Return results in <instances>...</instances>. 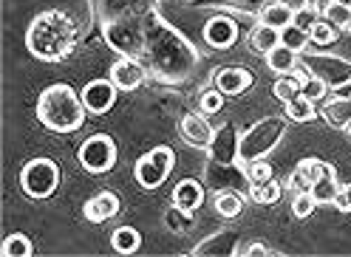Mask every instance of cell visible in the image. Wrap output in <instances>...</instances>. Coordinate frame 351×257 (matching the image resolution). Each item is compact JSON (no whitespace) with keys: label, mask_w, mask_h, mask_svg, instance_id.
I'll return each instance as SVG.
<instances>
[{"label":"cell","mask_w":351,"mask_h":257,"mask_svg":"<svg viewBox=\"0 0 351 257\" xmlns=\"http://www.w3.org/2000/svg\"><path fill=\"white\" fill-rule=\"evenodd\" d=\"M272 94H275V99H280L283 105H287L289 99H295L298 94H300V85L295 82V77H289V74H283L275 85H272Z\"/></svg>","instance_id":"8d00e7d4"},{"label":"cell","mask_w":351,"mask_h":257,"mask_svg":"<svg viewBox=\"0 0 351 257\" xmlns=\"http://www.w3.org/2000/svg\"><path fill=\"white\" fill-rule=\"evenodd\" d=\"M142 31H145L142 57H145V66L153 71V77L165 82L187 79L190 71L195 68V59H199L187 37H182L173 26H167L156 9H147L142 14Z\"/></svg>","instance_id":"6da1fadb"},{"label":"cell","mask_w":351,"mask_h":257,"mask_svg":"<svg viewBox=\"0 0 351 257\" xmlns=\"http://www.w3.org/2000/svg\"><path fill=\"white\" fill-rule=\"evenodd\" d=\"M117 94H119V88L114 85V79L108 77V79H91L82 88V105H85V111L88 113H94V116H102V113H108L117 105Z\"/></svg>","instance_id":"7c38bea8"},{"label":"cell","mask_w":351,"mask_h":257,"mask_svg":"<svg viewBox=\"0 0 351 257\" xmlns=\"http://www.w3.org/2000/svg\"><path fill=\"white\" fill-rule=\"evenodd\" d=\"M335 206H337L340 212H351V184L340 187V192H337V198H335Z\"/></svg>","instance_id":"b9f144b4"},{"label":"cell","mask_w":351,"mask_h":257,"mask_svg":"<svg viewBox=\"0 0 351 257\" xmlns=\"http://www.w3.org/2000/svg\"><path fill=\"white\" fill-rule=\"evenodd\" d=\"M204 181L213 192H241V195H250V178H247V164L238 161V164H213L207 161L204 167Z\"/></svg>","instance_id":"30bf717a"},{"label":"cell","mask_w":351,"mask_h":257,"mask_svg":"<svg viewBox=\"0 0 351 257\" xmlns=\"http://www.w3.org/2000/svg\"><path fill=\"white\" fill-rule=\"evenodd\" d=\"M238 243H235V234L221 229V232H215L213 238L202 241L199 246H193V254H235Z\"/></svg>","instance_id":"7402d4cb"},{"label":"cell","mask_w":351,"mask_h":257,"mask_svg":"<svg viewBox=\"0 0 351 257\" xmlns=\"http://www.w3.org/2000/svg\"><path fill=\"white\" fill-rule=\"evenodd\" d=\"M105 40L108 46L117 49L125 57H142L145 49V31H142V14L139 17H117L105 23Z\"/></svg>","instance_id":"ba28073f"},{"label":"cell","mask_w":351,"mask_h":257,"mask_svg":"<svg viewBox=\"0 0 351 257\" xmlns=\"http://www.w3.org/2000/svg\"><path fill=\"white\" fill-rule=\"evenodd\" d=\"M258 20L272 26V29H278V31H283L287 26L295 23V9L287 3V0H269V3H263Z\"/></svg>","instance_id":"ffe728a7"},{"label":"cell","mask_w":351,"mask_h":257,"mask_svg":"<svg viewBox=\"0 0 351 257\" xmlns=\"http://www.w3.org/2000/svg\"><path fill=\"white\" fill-rule=\"evenodd\" d=\"M111 79L119 91H136L139 85L147 79V66L136 57H119L111 66Z\"/></svg>","instance_id":"5bb4252c"},{"label":"cell","mask_w":351,"mask_h":257,"mask_svg":"<svg viewBox=\"0 0 351 257\" xmlns=\"http://www.w3.org/2000/svg\"><path fill=\"white\" fill-rule=\"evenodd\" d=\"M328 3V0H303V6H309V9H317V12H323V6Z\"/></svg>","instance_id":"ee69618b"},{"label":"cell","mask_w":351,"mask_h":257,"mask_svg":"<svg viewBox=\"0 0 351 257\" xmlns=\"http://www.w3.org/2000/svg\"><path fill=\"white\" fill-rule=\"evenodd\" d=\"M57 184H60V167L46 156L26 161L23 170H20V189H23V195H29L32 201L51 198L57 192Z\"/></svg>","instance_id":"5b68a950"},{"label":"cell","mask_w":351,"mask_h":257,"mask_svg":"<svg viewBox=\"0 0 351 257\" xmlns=\"http://www.w3.org/2000/svg\"><path fill=\"white\" fill-rule=\"evenodd\" d=\"M280 195H283V187H280L275 178L250 187V198H252L255 204H261V206H272V204H278Z\"/></svg>","instance_id":"83f0119b"},{"label":"cell","mask_w":351,"mask_h":257,"mask_svg":"<svg viewBox=\"0 0 351 257\" xmlns=\"http://www.w3.org/2000/svg\"><path fill=\"white\" fill-rule=\"evenodd\" d=\"M77 159H80L85 173L102 176V173H108V170L117 164V141L108 133H94V136H88L80 144Z\"/></svg>","instance_id":"9c48e42d"},{"label":"cell","mask_w":351,"mask_h":257,"mask_svg":"<svg viewBox=\"0 0 351 257\" xmlns=\"http://www.w3.org/2000/svg\"><path fill=\"white\" fill-rule=\"evenodd\" d=\"M82 96L69 82H54L37 99V122L51 133H77L85 124Z\"/></svg>","instance_id":"3957f363"},{"label":"cell","mask_w":351,"mask_h":257,"mask_svg":"<svg viewBox=\"0 0 351 257\" xmlns=\"http://www.w3.org/2000/svg\"><path fill=\"white\" fill-rule=\"evenodd\" d=\"M235 254H269V249L263 243H247V246H238Z\"/></svg>","instance_id":"7bdbcfd3"},{"label":"cell","mask_w":351,"mask_h":257,"mask_svg":"<svg viewBox=\"0 0 351 257\" xmlns=\"http://www.w3.org/2000/svg\"><path fill=\"white\" fill-rule=\"evenodd\" d=\"M111 246H114V252H119V254H134V252H139V246H142V234H139V229H134V226H119V229L111 232Z\"/></svg>","instance_id":"484cf974"},{"label":"cell","mask_w":351,"mask_h":257,"mask_svg":"<svg viewBox=\"0 0 351 257\" xmlns=\"http://www.w3.org/2000/svg\"><path fill=\"white\" fill-rule=\"evenodd\" d=\"M250 46L255 51H261V54H269L275 46H280V31L258 20V26L250 31Z\"/></svg>","instance_id":"cb8c5ba5"},{"label":"cell","mask_w":351,"mask_h":257,"mask_svg":"<svg viewBox=\"0 0 351 257\" xmlns=\"http://www.w3.org/2000/svg\"><path fill=\"white\" fill-rule=\"evenodd\" d=\"M244 198H247V195H241V192L224 189V192H215L213 206H215V212H218V215H221L224 221H235L241 212H244Z\"/></svg>","instance_id":"603a6c76"},{"label":"cell","mask_w":351,"mask_h":257,"mask_svg":"<svg viewBox=\"0 0 351 257\" xmlns=\"http://www.w3.org/2000/svg\"><path fill=\"white\" fill-rule=\"evenodd\" d=\"M315 113H317L315 102H312V99H306L303 94H298L295 99H289L287 105H283V116H287L289 122H298V124L312 122V119H315Z\"/></svg>","instance_id":"4316f807"},{"label":"cell","mask_w":351,"mask_h":257,"mask_svg":"<svg viewBox=\"0 0 351 257\" xmlns=\"http://www.w3.org/2000/svg\"><path fill=\"white\" fill-rule=\"evenodd\" d=\"M77 23L69 12L46 9L26 29V51L40 62H62L77 49Z\"/></svg>","instance_id":"7a4b0ae2"},{"label":"cell","mask_w":351,"mask_h":257,"mask_svg":"<svg viewBox=\"0 0 351 257\" xmlns=\"http://www.w3.org/2000/svg\"><path fill=\"white\" fill-rule=\"evenodd\" d=\"M247 178H250V184H263V181L275 178V167H272L267 159L250 161V164H247Z\"/></svg>","instance_id":"d590c367"},{"label":"cell","mask_w":351,"mask_h":257,"mask_svg":"<svg viewBox=\"0 0 351 257\" xmlns=\"http://www.w3.org/2000/svg\"><path fill=\"white\" fill-rule=\"evenodd\" d=\"M315 209H317V201H315V195H312L309 189H306V192H295V198H292V215L298 221H306Z\"/></svg>","instance_id":"836d02e7"},{"label":"cell","mask_w":351,"mask_h":257,"mask_svg":"<svg viewBox=\"0 0 351 257\" xmlns=\"http://www.w3.org/2000/svg\"><path fill=\"white\" fill-rule=\"evenodd\" d=\"M173 204L187 209V212H195L204 204V184L195 181V178H182L173 187Z\"/></svg>","instance_id":"ac0fdd59"},{"label":"cell","mask_w":351,"mask_h":257,"mask_svg":"<svg viewBox=\"0 0 351 257\" xmlns=\"http://www.w3.org/2000/svg\"><path fill=\"white\" fill-rule=\"evenodd\" d=\"M213 131L215 127L207 122V116L199 111V113H187L182 116L179 122V136L190 144V147H199V150H207L210 139H213Z\"/></svg>","instance_id":"2e32d148"},{"label":"cell","mask_w":351,"mask_h":257,"mask_svg":"<svg viewBox=\"0 0 351 257\" xmlns=\"http://www.w3.org/2000/svg\"><path fill=\"white\" fill-rule=\"evenodd\" d=\"M173 167H176V153H173V147L167 144H156L150 150V153H145L136 167H134V178L142 189H159L167 176L173 173Z\"/></svg>","instance_id":"52a82bcc"},{"label":"cell","mask_w":351,"mask_h":257,"mask_svg":"<svg viewBox=\"0 0 351 257\" xmlns=\"http://www.w3.org/2000/svg\"><path fill=\"white\" fill-rule=\"evenodd\" d=\"M0 252H3V257H29L34 249H32V241L26 238L23 232H14V234H9V238L3 241Z\"/></svg>","instance_id":"f546056e"},{"label":"cell","mask_w":351,"mask_h":257,"mask_svg":"<svg viewBox=\"0 0 351 257\" xmlns=\"http://www.w3.org/2000/svg\"><path fill=\"white\" fill-rule=\"evenodd\" d=\"M320 113H323V119L332 124V127H337V131H346V124L351 122V96L337 94L335 99H328L323 105Z\"/></svg>","instance_id":"44dd1931"},{"label":"cell","mask_w":351,"mask_h":257,"mask_svg":"<svg viewBox=\"0 0 351 257\" xmlns=\"http://www.w3.org/2000/svg\"><path fill=\"white\" fill-rule=\"evenodd\" d=\"M280 42H283V46H289L292 51H298V54H303L306 49L312 46V40H309V31H300V29H298L295 23H292V26H287V29L280 31Z\"/></svg>","instance_id":"4dcf8cb0"},{"label":"cell","mask_w":351,"mask_h":257,"mask_svg":"<svg viewBox=\"0 0 351 257\" xmlns=\"http://www.w3.org/2000/svg\"><path fill=\"white\" fill-rule=\"evenodd\" d=\"M323 164H326V161H320V159H312V156H309V159H300V161H298V170H300V173L315 184V181L320 178V173H323Z\"/></svg>","instance_id":"ab89813d"},{"label":"cell","mask_w":351,"mask_h":257,"mask_svg":"<svg viewBox=\"0 0 351 257\" xmlns=\"http://www.w3.org/2000/svg\"><path fill=\"white\" fill-rule=\"evenodd\" d=\"M346 31H351V23H348V29H346Z\"/></svg>","instance_id":"7dc6e473"},{"label":"cell","mask_w":351,"mask_h":257,"mask_svg":"<svg viewBox=\"0 0 351 257\" xmlns=\"http://www.w3.org/2000/svg\"><path fill=\"white\" fill-rule=\"evenodd\" d=\"M300 62L309 68L317 79H323L328 85V91H351V59L340 57V54H323V51H315V54H306L300 57Z\"/></svg>","instance_id":"8992f818"},{"label":"cell","mask_w":351,"mask_h":257,"mask_svg":"<svg viewBox=\"0 0 351 257\" xmlns=\"http://www.w3.org/2000/svg\"><path fill=\"white\" fill-rule=\"evenodd\" d=\"M238 127L232 122L221 124V127H215L213 131V139L207 144V161L213 164H238Z\"/></svg>","instance_id":"8fae6325"},{"label":"cell","mask_w":351,"mask_h":257,"mask_svg":"<svg viewBox=\"0 0 351 257\" xmlns=\"http://www.w3.org/2000/svg\"><path fill=\"white\" fill-rule=\"evenodd\" d=\"M287 189H292V195H295V192H306V189H312V181H309V178H306V176L300 173V170L295 167V170H292V173H289Z\"/></svg>","instance_id":"60d3db41"},{"label":"cell","mask_w":351,"mask_h":257,"mask_svg":"<svg viewBox=\"0 0 351 257\" xmlns=\"http://www.w3.org/2000/svg\"><path fill=\"white\" fill-rule=\"evenodd\" d=\"M82 212H85V221L105 224V221H111V218L119 215V195L111 192V189H102V192H97L94 198L85 201Z\"/></svg>","instance_id":"e0dca14e"},{"label":"cell","mask_w":351,"mask_h":257,"mask_svg":"<svg viewBox=\"0 0 351 257\" xmlns=\"http://www.w3.org/2000/svg\"><path fill=\"white\" fill-rule=\"evenodd\" d=\"M323 17L332 26H337V29H348V23H351V6H343V3H337V0H328V3L323 6Z\"/></svg>","instance_id":"1f68e13d"},{"label":"cell","mask_w":351,"mask_h":257,"mask_svg":"<svg viewBox=\"0 0 351 257\" xmlns=\"http://www.w3.org/2000/svg\"><path fill=\"white\" fill-rule=\"evenodd\" d=\"M337 3H343V6H351V0H337Z\"/></svg>","instance_id":"bcb514c9"},{"label":"cell","mask_w":351,"mask_h":257,"mask_svg":"<svg viewBox=\"0 0 351 257\" xmlns=\"http://www.w3.org/2000/svg\"><path fill=\"white\" fill-rule=\"evenodd\" d=\"M289 119L287 116H263L258 122H252L238 141V159L250 164L258 159H267L272 150L280 144V139L287 136Z\"/></svg>","instance_id":"277c9868"},{"label":"cell","mask_w":351,"mask_h":257,"mask_svg":"<svg viewBox=\"0 0 351 257\" xmlns=\"http://www.w3.org/2000/svg\"><path fill=\"white\" fill-rule=\"evenodd\" d=\"M312 195H315V201H317V206H326V204H335V198H337V192H340V181H337V170L332 167V164H323V173H320V178L312 184Z\"/></svg>","instance_id":"d6986e66"},{"label":"cell","mask_w":351,"mask_h":257,"mask_svg":"<svg viewBox=\"0 0 351 257\" xmlns=\"http://www.w3.org/2000/svg\"><path fill=\"white\" fill-rule=\"evenodd\" d=\"M193 224H195L193 212H187V209H182V206H176V204L165 212V226H167L173 234H184L187 229H193Z\"/></svg>","instance_id":"f1b7e54d"},{"label":"cell","mask_w":351,"mask_h":257,"mask_svg":"<svg viewBox=\"0 0 351 257\" xmlns=\"http://www.w3.org/2000/svg\"><path fill=\"white\" fill-rule=\"evenodd\" d=\"M213 82L224 96H241L252 88L255 74L250 68H241V66H224L213 74Z\"/></svg>","instance_id":"9a60e30c"},{"label":"cell","mask_w":351,"mask_h":257,"mask_svg":"<svg viewBox=\"0 0 351 257\" xmlns=\"http://www.w3.org/2000/svg\"><path fill=\"white\" fill-rule=\"evenodd\" d=\"M224 102H227V96L218 91V88H210V91H204L202 96H199V111L204 113V116H213V113H218L224 108Z\"/></svg>","instance_id":"e575fe53"},{"label":"cell","mask_w":351,"mask_h":257,"mask_svg":"<svg viewBox=\"0 0 351 257\" xmlns=\"http://www.w3.org/2000/svg\"><path fill=\"white\" fill-rule=\"evenodd\" d=\"M298 51H292L289 46H283V42H280V46H275L269 54H267V66H269V71H275V74H289L295 66H298Z\"/></svg>","instance_id":"d4e9b609"},{"label":"cell","mask_w":351,"mask_h":257,"mask_svg":"<svg viewBox=\"0 0 351 257\" xmlns=\"http://www.w3.org/2000/svg\"><path fill=\"white\" fill-rule=\"evenodd\" d=\"M346 133H348V139H351V122H348V124H346Z\"/></svg>","instance_id":"f6af8a7d"},{"label":"cell","mask_w":351,"mask_h":257,"mask_svg":"<svg viewBox=\"0 0 351 257\" xmlns=\"http://www.w3.org/2000/svg\"><path fill=\"white\" fill-rule=\"evenodd\" d=\"M300 94H303L306 99H312V102H320V99H326V94H328V85L312 74L309 79L300 85Z\"/></svg>","instance_id":"74e56055"},{"label":"cell","mask_w":351,"mask_h":257,"mask_svg":"<svg viewBox=\"0 0 351 257\" xmlns=\"http://www.w3.org/2000/svg\"><path fill=\"white\" fill-rule=\"evenodd\" d=\"M204 42L210 49H218V51H224V49H232L235 42H238V23L230 17V14H213L207 23H204Z\"/></svg>","instance_id":"4fadbf2b"},{"label":"cell","mask_w":351,"mask_h":257,"mask_svg":"<svg viewBox=\"0 0 351 257\" xmlns=\"http://www.w3.org/2000/svg\"><path fill=\"white\" fill-rule=\"evenodd\" d=\"M320 17H323V12L309 9V6H300V9H295V26H298L300 31H312V26L317 23Z\"/></svg>","instance_id":"f35d334b"},{"label":"cell","mask_w":351,"mask_h":257,"mask_svg":"<svg viewBox=\"0 0 351 257\" xmlns=\"http://www.w3.org/2000/svg\"><path fill=\"white\" fill-rule=\"evenodd\" d=\"M337 31H340L337 26H332L326 17H320L309 31V40H312V46H332V42L337 40Z\"/></svg>","instance_id":"d6a6232c"}]
</instances>
